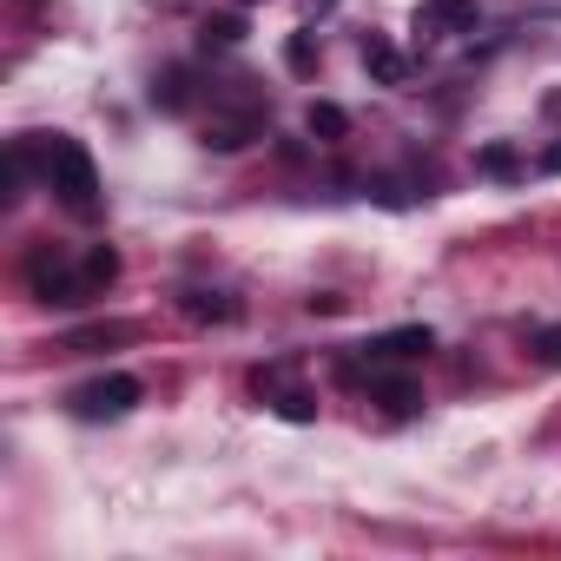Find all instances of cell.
<instances>
[{
  "instance_id": "obj_1",
  "label": "cell",
  "mask_w": 561,
  "mask_h": 561,
  "mask_svg": "<svg viewBox=\"0 0 561 561\" xmlns=\"http://www.w3.org/2000/svg\"><path fill=\"white\" fill-rule=\"evenodd\" d=\"M34 152H41V185H47L73 218H93V211H100V165H93V152H87L80 139H67V133H47Z\"/></svg>"
},
{
  "instance_id": "obj_2",
  "label": "cell",
  "mask_w": 561,
  "mask_h": 561,
  "mask_svg": "<svg viewBox=\"0 0 561 561\" xmlns=\"http://www.w3.org/2000/svg\"><path fill=\"white\" fill-rule=\"evenodd\" d=\"M27 291L41 298V305H87L93 291H87V264H73L67 251H54V244H34L27 251Z\"/></svg>"
},
{
  "instance_id": "obj_3",
  "label": "cell",
  "mask_w": 561,
  "mask_h": 561,
  "mask_svg": "<svg viewBox=\"0 0 561 561\" xmlns=\"http://www.w3.org/2000/svg\"><path fill=\"white\" fill-rule=\"evenodd\" d=\"M139 397H146V390H139V377H126V370H106V377L80 383L67 403H73V416H87V423H113V416H126Z\"/></svg>"
},
{
  "instance_id": "obj_4",
  "label": "cell",
  "mask_w": 561,
  "mask_h": 561,
  "mask_svg": "<svg viewBox=\"0 0 561 561\" xmlns=\"http://www.w3.org/2000/svg\"><path fill=\"white\" fill-rule=\"evenodd\" d=\"M476 21H482L476 0H423V8H416V34H430V41L476 34Z\"/></svg>"
},
{
  "instance_id": "obj_5",
  "label": "cell",
  "mask_w": 561,
  "mask_h": 561,
  "mask_svg": "<svg viewBox=\"0 0 561 561\" xmlns=\"http://www.w3.org/2000/svg\"><path fill=\"white\" fill-rule=\"evenodd\" d=\"M264 133V106L251 100V106H238V113H211L205 119V146L211 152H238V146H251Z\"/></svg>"
},
{
  "instance_id": "obj_6",
  "label": "cell",
  "mask_w": 561,
  "mask_h": 561,
  "mask_svg": "<svg viewBox=\"0 0 561 561\" xmlns=\"http://www.w3.org/2000/svg\"><path fill=\"white\" fill-rule=\"evenodd\" d=\"M430 351H436V331H430V324H403V331H383L377 344H364L370 364H416V357H430Z\"/></svg>"
},
{
  "instance_id": "obj_7",
  "label": "cell",
  "mask_w": 561,
  "mask_h": 561,
  "mask_svg": "<svg viewBox=\"0 0 561 561\" xmlns=\"http://www.w3.org/2000/svg\"><path fill=\"white\" fill-rule=\"evenodd\" d=\"M364 67H370V80H377V87H403V73H410V67H403V54H397L390 41H377V34L364 41Z\"/></svg>"
},
{
  "instance_id": "obj_8",
  "label": "cell",
  "mask_w": 561,
  "mask_h": 561,
  "mask_svg": "<svg viewBox=\"0 0 561 561\" xmlns=\"http://www.w3.org/2000/svg\"><path fill=\"white\" fill-rule=\"evenodd\" d=\"M80 264H87V291H93V298L113 291V277H119V251H113V244H87Z\"/></svg>"
},
{
  "instance_id": "obj_9",
  "label": "cell",
  "mask_w": 561,
  "mask_h": 561,
  "mask_svg": "<svg viewBox=\"0 0 561 561\" xmlns=\"http://www.w3.org/2000/svg\"><path fill=\"white\" fill-rule=\"evenodd\" d=\"M305 126H311V139H324V146H337V139L351 133V113H344V106H331V100H318V106L305 113Z\"/></svg>"
},
{
  "instance_id": "obj_10",
  "label": "cell",
  "mask_w": 561,
  "mask_h": 561,
  "mask_svg": "<svg viewBox=\"0 0 561 561\" xmlns=\"http://www.w3.org/2000/svg\"><path fill=\"white\" fill-rule=\"evenodd\" d=\"M185 318H218V324H231V318H238V305H231V298H218V291H185Z\"/></svg>"
},
{
  "instance_id": "obj_11",
  "label": "cell",
  "mask_w": 561,
  "mask_h": 561,
  "mask_svg": "<svg viewBox=\"0 0 561 561\" xmlns=\"http://www.w3.org/2000/svg\"><path fill=\"white\" fill-rule=\"evenodd\" d=\"M198 41H205V47H238V41H244V21H238V14H218V21L198 27Z\"/></svg>"
},
{
  "instance_id": "obj_12",
  "label": "cell",
  "mask_w": 561,
  "mask_h": 561,
  "mask_svg": "<svg viewBox=\"0 0 561 561\" xmlns=\"http://www.w3.org/2000/svg\"><path fill=\"white\" fill-rule=\"evenodd\" d=\"M277 416H285V423H311V416H318V403H311L305 390H285V397H277Z\"/></svg>"
},
{
  "instance_id": "obj_13",
  "label": "cell",
  "mask_w": 561,
  "mask_h": 561,
  "mask_svg": "<svg viewBox=\"0 0 561 561\" xmlns=\"http://www.w3.org/2000/svg\"><path fill=\"white\" fill-rule=\"evenodd\" d=\"M476 165H482V172H495V179H508L522 159H515V146H482V159H476Z\"/></svg>"
},
{
  "instance_id": "obj_14",
  "label": "cell",
  "mask_w": 561,
  "mask_h": 561,
  "mask_svg": "<svg viewBox=\"0 0 561 561\" xmlns=\"http://www.w3.org/2000/svg\"><path fill=\"white\" fill-rule=\"evenodd\" d=\"M528 351H535L541 364H561V324H554V331H535V337H528Z\"/></svg>"
},
{
  "instance_id": "obj_15",
  "label": "cell",
  "mask_w": 561,
  "mask_h": 561,
  "mask_svg": "<svg viewBox=\"0 0 561 561\" xmlns=\"http://www.w3.org/2000/svg\"><path fill=\"white\" fill-rule=\"evenodd\" d=\"M285 60H291V67H298V73H311V34H298V41H291V47H285Z\"/></svg>"
},
{
  "instance_id": "obj_16",
  "label": "cell",
  "mask_w": 561,
  "mask_h": 561,
  "mask_svg": "<svg viewBox=\"0 0 561 561\" xmlns=\"http://www.w3.org/2000/svg\"><path fill=\"white\" fill-rule=\"evenodd\" d=\"M541 165H548V172H561V146H548V152H541Z\"/></svg>"
},
{
  "instance_id": "obj_17",
  "label": "cell",
  "mask_w": 561,
  "mask_h": 561,
  "mask_svg": "<svg viewBox=\"0 0 561 561\" xmlns=\"http://www.w3.org/2000/svg\"><path fill=\"white\" fill-rule=\"evenodd\" d=\"M238 8H251V0H238Z\"/></svg>"
}]
</instances>
